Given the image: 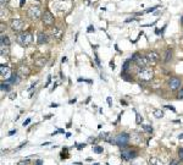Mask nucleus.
I'll use <instances>...</instances> for the list:
<instances>
[{"mask_svg": "<svg viewBox=\"0 0 183 165\" xmlns=\"http://www.w3.org/2000/svg\"><path fill=\"white\" fill-rule=\"evenodd\" d=\"M121 104H123V105H126L127 103H126V102H125V100H122V99H121Z\"/></svg>", "mask_w": 183, "mask_h": 165, "instance_id": "nucleus-47", "label": "nucleus"}, {"mask_svg": "<svg viewBox=\"0 0 183 165\" xmlns=\"http://www.w3.org/2000/svg\"><path fill=\"white\" fill-rule=\"evenodd\" d=\"M134 20H136L134 17H131V18H127V20L125 21V22H129V21H134Z\"/></svg>", "mask_w": 183, "mask_h": 165, "instance_id": "nucleus-37", "label": "nucleus"}, {"mask_svg": "<svg viewBox=\"0 0 183 165\" xmlns=\"http://www.w3.org/2000/svg\"><path fill=\"white\" fill-rule=\"evenodd\" d=\"M147 59H148V61H149V62L155 64V62H157V61L160 60V55H159L157 52L152 50V52H149V53H148V55H147Z\"/></svg>", "mask_w": 183, "mask_h": 165, "instance_id": "nucleus-10", "label": "nucleus"}, {"mask_svg": "<svg viewBox=\"0 0 183 165\" xmlns=\"http://www.w3.org/2000/svg\"><path fill=\"white\" fill-rule=\"evenodd\" d=\"M178 159H180L181 163H183V148L178 149Z\"/></svg>", "mask_w": 183, "mask_h": 165, "instance_id": "nucleus-24", "label": "nucleus"}, {"mask_svg": "<svg viewBox=\"0 0 183 165\" xmlns=\"http://www.w3.org/2000/svg\"><path fill=\"white\" fill-rule=\"evenodd\" d=\"M134 62L137 64V66H138V68H142V69H143V68H147V64H148L149 61H148V59H147V58H144V56H141V55H139V56H138V59H137Z\"/></svg>", "mask_w": 183, "mask_h": 165, "instance_id": "nucleus-12", "label": "nucleus"}, {"mask_svg": "<svg viewBox=\"0 0 183 165\" xmlns=\"http://www.w3.org/2000/svg\"><path fill=\"white\" fill-rule=\"evenodd\" d=\"M69 103H70V104H73V103H76V99H71Z\"/></svg>", "mask_w": 183, "mask_h": 165, "instance_id": "nucleus-43", "label": "nucleus"}, {"mask_svg": "<svg viewBox=\"0 0 183 165\" xmlns=\"http://www.w3.org/2000/svg\"><path fill=\"white\" fill-rule=\"evenodd\" d=\"M29 122H31V119H27V120H26V121L23 122V126H27V125H28Z\"/></svg>", "mask_w": 183, "mask_h": 165, "instance_id": "nucleus-33", "label": "nucleus"}, {"mask_svg": "<svg viewBox=\"0 0 183 165\" xmlns=\"http://www.w3.org/2000/svg\"><path fill=\"white\" fill-rule=\"evenodd\" d=\"M94 165H99V164H98V163H97V164H94Z\"/></svg>", "mask_w": 183, "mask_h": 165, "instance_id": "nucleus-50", "label": "nucleus"}, {"mask_svg": "<svg viewBox=\"0 0 183 165\" xmlns=\"http://www.w3.org/2000/svg\"><path fill=\"white\" fill-rule=\"evenodd\" d=\"M155 9H156V6H154V8H152V9H148V10L145 11V12H153V11H154Z\"/></svg>", "mask_w": 183, "mask_h": 165, "instance_id": "nucleus-31", "label": "nucleus"}, {"mask_svg": "<svg viewBox=\"0 0 183 165\" xmlns=\"http://www.w3.org/2000/svg\"><path fill=\"white\" fill-rule=\"evenodd\" d=\"M137 77L143 81V82H149V81H152L153 80V77H154V71L152 68H143L138 71V75H137Z\"/></svg>", "mask_w": 183, "mask_h": 165, "instance_id": "nucleus-2", "label": "nucleus"}, {"mask_svg": "<svg viewBox=\"0 0 183 165\" xmlns=\"http://www.w3.org/2000/svg\"><path fill=\"white\" fill-rule=\"evenodd\" d=\"M150 162H152V163H153V165H162V163H161V164H160V162H159V160H157V159H155V158H153V159H152V160H150Z\"/></svg>", "mask_w": 183, "mask_h": 165, "instance_id": "nucleus-27", "label": "nucleus"}, {"mask_svg": "<svg viewBox=\"0 0 183 165\" xmlns=\"http://www.w3.org/2000/svg\"><path fill=\"white\" fill-rule=\"evenodd\" d=\"M181 84H182V81H181V78H178V77H171L169 80V82H167V86H169V88L171 91H177V89H180V88H181Z\"/></svg>", "mask_w": 183, "mask_h": 165, "instance_id": "nucleus-5", "label": "nucleus"}, {"mask_svg": "<svg viewBox=\"0 0 183 165\" xmlns=\"http://www.w3.org/2000/svg\"><path fill=\"white\" fill-rule=\"evenodd\" d=\"M25 2H26V0H21V1H20V6H21V8H22V6H23V4H25Z\"/></svg>", "mask_w": 183, "mask_h": 165, "instance_id": "nucleus-40", "label": "nucleus"}, {"mask_svg": "<svg viewBox=\"0 0 183 165\" xmlns=\"http://www.w3.org/2000/svg\"><path fill=\"white\" fill-rule=\"evenodd\" d=\"M178 139H183V133H181V135L178 136Z\"/></svg>", "mask_w": 183, "mask_h": 165, "instance_id": "nucleus-46", "label": "nucleus"}, {"mask_svg": "<svg viewBox=\"0 0 183 165\" xmlns=\"http://www.w3.org/2000/svg\"><path fill=\"white\" fill-rule=\"evenodd\" d=\"M137 155H138V152L134 151V149H132V148H129V147L123 148L122 152H121V158H122L123 160H127V162L134 159Z\"/></svg>", "mask_w": 183, "mask_h": 165, "instance_id": "nucleus-4", "label": "nucleus"}, {"mask_svg": "<svg viewBox=\"0 0 183 165\" xmlns=\"http://www.w3.org/2000/svg\"><path fill=\"white\" fill-rule=\"evenodd\" d=\"M1 44H5L6 47H9L10 45V41H9V38L6 37V36H1Z\"/></svg>", "mask_w": 183, "mask_h": 165, "instance_id": "nucleus-18", "label": "nucleus"}, {"mask_svg": "<svg viewBox=\"0 0 183 165\" xmlns=\"http://www.w3.org/2000/svg\"><path fill=\"white\" fill-rule=\"evenodd\" d=\"M33 41V36L29 33V32H22L18 34L17 37V42L22 45V47H28L29 44Z\"/></svg>", "mask_w": 183, "mask_h": 165, "instance_id": "nucleus-3", "label": "nucleus"}, {"mask_svg": "<svg viewBox=\"0 0 183 165\" xmlns=\"http://www.w3.org/2000/svg\"><path fill=\"white\" fill-rule=\"evenodd\" d=\"M69 158V154H67V148H64L62 153H61V159H67Z\"/></svg>", "mask_w": 183, "mask_h": 165, "instance_id": "nucleus-20", "label": "nucleus"}, {"mask_svg": "<svg viewBox=\"0 0 183 165\" xmlns=\"http://www.w3.org/2000/svg\"><path fill=\"white\" fill-rule=\"evenodd\" d=\"M106 100H108V104H109L110 107H113V102H111V98H110V97H108V99H106Z\"/></svg>", "mask_w": 183, "mask_h": 165, "instance_id": "nucleus-30", "label": "nucleus"}, {"mask_svg": "<svg viewBox=\"0 0 183 165\" xmlns=\"http://www.w3.org/2000/svg\"><path fill=\"white\" fill-rule=\"evenodd\" d=\"M84 147H85V144L83 143V144H79V146H78L77 148H78V149H82V148H84Z\"/></svg>", "mask_w": 183, "mask_h": 165, "instance_id": "nucleus-38", "label": "nucleus"}, {"mask_svg": "<svg viewBox=\"0 0 183 165\" xmlns=\"http://www.w3.org/2000/svg\"><path fill=\"white\" fill-rule=\"evenodd\" d=\"M6 82H9V83H12V84H16V83H18L20 82V77L17 76V75H12Z\"/></svg>", "mask_w": 183, "mask_h": 165, "instance_id": "nucleus-16", "label": "nucleus"}, {"mask_svg": "<svg viewBox=\"0 0 183 165\" xmlns=\"http://www.w3.org/2000/svg\"><path fill=\"white\" fill-rule=\"evenodd\" d=\"M27 15H28L29 18H32V20H37V18L41 17L42 11H41V9H39L38 6H31V8L28 9V11H27Z\"/></svg>", "mask_w": 183, "mask_h": 165, "instance_id": "nucleus-7", "label": "nucleus"}, {"mask_svg": "<svg viewBox=\"0 0 183 165\" xmlns=\"http://www.w3.org/2000/svg\"><path fill=\"white\" fill-rule=\"evenodd\" d=\"M54 15L51 14L50 11H44L42 15V21H43V23L44 25H46V26H51L53 23H54Z\"/></svg>", "mask_w": 183, "mask_h": 165, "instance_id": "nucleus-6", "label": "nucleus"}, {"mask_svg": "<svg viewBox=\"0 0 183 165\" xmlns=\"http://www.w3.org/2000/svg\"><path fill=\"white\" fill-rule=\"evenodd\" d=\"M51 34H53V37H54V38H56V39H61V37H62L64 32H62V29H61L60 27H53L51 28Z\"/></svg>", "mask_w": 183, "mask_h": 165, "instance_id": "nucleus-13", "label": "nucleus"}, {"mask_svg": "<svg viewBox=\"0 0 183 165\" xmlns=\"http://www.w3.org/2000/svg\"><path fill=\"white\" fill-rule=\"evenodd\" d=\"M169 165H180V162L178 160H171V163Z\"/></svg>", "mask_w": 183, "mask_h": 165, "instance_id": "nucleus-28", "label": "nucleus"}, {"mask_svg": "<svg viewBox=\"0 0 183 165\" xmlns=\"http://www.w3.org/2000/svg\"><path fill=\"white\" fill-rule=\"evenodd\" d=\"M110 68H111V69H115V64H113V61H110Z\"/></svg>", "mask_w": 183, "mask_h": 165, "instance_id": "nucleus-39", "label": "nucleus"}, {"mask_svg": "<svg viewBox=\"0 0 183 165\" xmlns=\"http://www.w3.org/2000/svg\"><path fill=\"white\" fill-rule=\"evenodd\" d=\"M131 61H132L131 59L125 61V64H123V66H122V72H126L127 70H128V66H129V62H131Z\"/></svg>", "mask_w": 183, "mask_h": 165, "instance_id": "nucleus-19", "label": "nucleus"}, {"mask_svg": "<svg viewBox=\"0 0 183 165\" xmlns=\"http://www.w3.org/2000/svg\"><path fill=\"white\" fill-rule=\"evenodd\" d=\"M0 1H1V5H4V4L7 1V0H0Z\"/></svg>", "mask_w": 183, "mask_h": 165, "instance_id": "nucleus-45", "label": "nucleus"}, {"mask_svg": "<svg viewBox=\"0 0 183 165\" xmlns=\"http://www.w3.org/2000/svg\"><path fill=\"white\" fill-rule=\"evenodd\" d=\"M10 27L14 32H20L23 29V21L20 20V18H14L10 23Z\"/></svg>", "mask_w": 183, "mask_h": 165, "instance_id": "nucleus-8", "label": "nucleus"}, {"mask_svg": "<svg viewBox=\"0 0 183 165\" xmlns=\"http://www.w3.org/2000/svg\"><path fill=\"white\" fill-rule=\"evenodd\" d=\"M11 88L9 84H5V83H1V91H5V92H9Z\"/></svg>", "mask_w": 183, "mask_h": 165, "instance_id": "nucleus-21", "label": "nucleus"}, {"mask_svg": "<svg viewBox=\"0 0 183 165\" xmlns=\"http://www.w3.org/2000/svg\"><path fill=\"white\" fill-rule=\"evenodd\" d=\"M131 139L133 141V143H136V144H138V143H141L142 142V136H131Z\"/></svg>", "mask_w": 183, "mask_h": 165, "instance_id": "nucleus-17", "label": "nucleus"}, {"mask_svg": "<svg viewBox=\"0 0 183 165\" xmlns=\"http://www.w3.org/2000/svg\"><path fill=\"white\" fill-rule=\"evenodd\" d=\"M50 107H51V108H57V107H59V105H57V104H55V103H53V104H51V105H50Z\"/></svg>", "mask_w": 183, "mask_h": 165, "instance_id": "nucleus-42", "label": "nucleus"}, {"mask_svg": "<svg viewBox=\"0 0 183 165\" xmlns=\"http://www.w3.org/2000/svg\"><path fill=\"white\" fill-rule=\"evenodd\" d=\"M0 75H1V77L2 78H5L6 81L12 76V72H11V69L7 66V65H1L0 66Z\"/></svg>", "mask_w": 183, "mask_h": 165, "instance_id": "nucleus-9", "label": "nucleus"}, {"mask_svg": "<svg viewBox=\"0 0 183 165\" xmlns=\"http://www.w3.org/2000/svg\"><path fill=\"white\" fill-rule=\"evenodd\" d=\"M153 115H154L156 119H162V118L165 116L164 111H162L161 109H154L153 110Z\"/></svg>", "mask_w": 183, "mask_h": 165, "instance_id": "nucleus-15", "label": "nucleus"}, {"mask_svg": "<svg viewBox=\"0 0 183 165\" xmlns=\"http://www.w3.org/2000/svg\"><path fill=\"white\" fill-rule=\"evenodd\" d=\"M181 22H182V25H183V17H182V20H181Z\"/></svg>", "mask_w": 183, "mask_h": 165, "instance_id": "nucleus-48", "label": "nucleus"}, {"mask_svg": "<svg viewBox=\"0 0 183 165\" xmlns=\"http://www.w3.org/2000/svg\"><path fill=\"white\" fill-rule=\"evenodd\" d=\"M50 81H51V76H49V77H48V82H46V84H45V87H48V86H49Z\"/></svg>", "mask_w": 183, "mask_h": 165, "instance_id": "nucleus-32", "label": "nucleus"}, {"mask_svg": "<svg viewBox=\"0 0 183 165\" xmlns=\"http://www.w3.org/2000/svg\"><path fill=\"white\" fill-rule=\"evenodd\" d=\"M42 160H41V159H39V160H37V163H36V165H42Z\"/></svg>", "mask_w": 183, "mask_h": 165, "instance_id": "nucleus-41", "label": "nucleus"}, {"mask_svg": "<svg viewBox=\"0 0 183 165\" xmlns=\"http://www.w3.org/2000/svg\"><path fill=\"white\" fill-rule=\"evenodd\" d=\"M129 141H131V136L128 133H126V132L118 133L116 137L113 138V143L116 146H118L120 148H126V147H128Z\"/></svg>", "mask_w": 183, "mask_h": 165, "instance_id": "nucleus-1", "label": "nucleus"}, {"mask_svg": "<svg viewBox=\"0 0 183 165\" xmlns=\"http://www.w3.org/2000/svg\"><path fill=\"white\" fill-rule=\"evenodd\" d=\"M142 126H143V128H144L147 132H150V133L153 132V127H152V126H149V125H142Z\"/></svg>", "mask_w": 183, "mask_h": 165, "instance_id": "nucleus-22", "label": "nucleus"}, {"mask_svg": "<svg viewBox=\"0 0 183 165\" xmlns=\"http://www.w3.org/2000/svg\"><path fill=\"white\" fill-rule=\"evenodd\" d=\"M48 41H49V38H48L46 33H44V32L38 33V36H37V43L38 44H45V43H48Z\"/></svg>", "mask_w": 183, "mask_h": 165, "instance_id": "nucleus-11", "label": "nucleus"}, {"mask_svg": "<svg viewBox=\"0 0 183 165\" xmlns=\"http://www.w3.org/2000/svg\"><path fill=\"white\" fill-rule=\"evenodd\" d=\"M165 108H166V109L172 110V111H173V112H175V111H176V109H175V108H173V107H172V105H165Z\"/></svg>", "mask_w": 183, "mask_h": 165, "instance_id": "nucleus-29", "label": "nucleus"}, {"mask_svg": "<svg viewBox=\"0 0 183 165\" xmlns=\"http://www.w3.org/2000/svg\"><path fill=\"white\" fill-rule=\"evenodd\" d=\"M136 122H137V124H142V122H143V118H142L141 114H137V115H136Z\"/></svg>", "mask_w": 183, "mask_h": 165, "instance_id": "nucleus-23", "label": "nucleus"}, {"mask_svg": "<svg viewBox=\"0 0 183 165\" xmlns=\"http://www.w3.org/2000/svg\"><path fill=\"white\" fill-rule=\"evenodd\" d=\"M172 60V49L167 48L165 52V56H164V62H170Z\"/></svg>", "mask_w": 183, "mask_h": 165, "instance_id": "nucleus-14", "label": "nucleus"}, {"mask_svg": "<svg viewBox=\"0 0 183 165\" xmlns=\"http://www.w3.org/2000/svg\"><path fill=\"white\" fill-rule=\"evenodd\" d=\"M60 1H65V0H60Z\"/></svg>", "mask_w": 183, "mask_h": 165, "instance_id": "nucleus-49", "label": "nucleus"}, {"mask_svg": "<svg viewBox=\"0 0 183 165\" xmlns=\"http://www.w3.org/2000/svg\"><path fill=\"white\" fill-rule=\"evenodd\" d=\"M103 151H104V149H103V147H100V146H95V147H94V152L98 153V154L103 153Z\"/></svg>", "mask_w": 183, "mask_h": 165, "instance_id": "nucleus-25", "label": "nucleus"}, {"mask_svg": "<svg viewBox=\"0 0 183 165\" xmlns=\"http://www.w3.org/2000/svg\"><path fill=\"white\" fill-rule=\"evenodd\" d=\"M177 98H178V99H182V98H183V87H181V89L178 91V94H177Z\"/></svg>", "mask_w": 183, "mask_h": 165, "instance_id": "nucleus-26", "label": "nucleus"}, {"mask_svg": "<svg viewBox=\"0 0 183 165\" xmlns=\"http://www.w3.org/2000/svg\"><path fill=\"white\" fill-rule=\"evenodd\" d=\"M88 32H94V27L93 26H89L88 27Z\"/></svg>", "mask_w": 183, "mask_h": 165, "instance_id": "nucleus-34", "label": "nucleus"}, {"mask_svg": "<svg viewBox=\"0 0 183 165\" xmlns=\"http://www.w3.org/2000/svg\"><path fill=\"white\" fill-rule=\"evenodd\" d=\"M95 61H97V64L98 65H100V60H99V58H98V55L95 54Z\"/></svg>", "mask_w": 183, "mask_h": 165, "instance_id": "nucleus-35", "label": "nucleus"}, {"mask_svg": "<svg viewBox=\"0 0 183 165\" xmlns=\"http://www.w3.org/2000/svg\"><path fill=\"white\" fill-rule=\"evenodd\" d=\"M14 133H16V130H12V131L9 132V135H14Z\"/></svg>", "mask_w": 183, "mask_h": 165, "instance_id": "nucleus-44", "label": "nucleus"}, {"mask_svg": "<svg viewBox=\"0 0 183 165\" xmlns=\"http://www.w3.org/2000/svg\"><path fill=\"white\" fill-rule=\"evenodd\" d=\"M66 61H67V58H66V56H64V58L61 59V62L64 64V62H66Z\"/></svg>", "mask_w": 183, "mask_h": 165, "instance_id": "nucleus-36", "label": "nucleus"}]
</instances>
